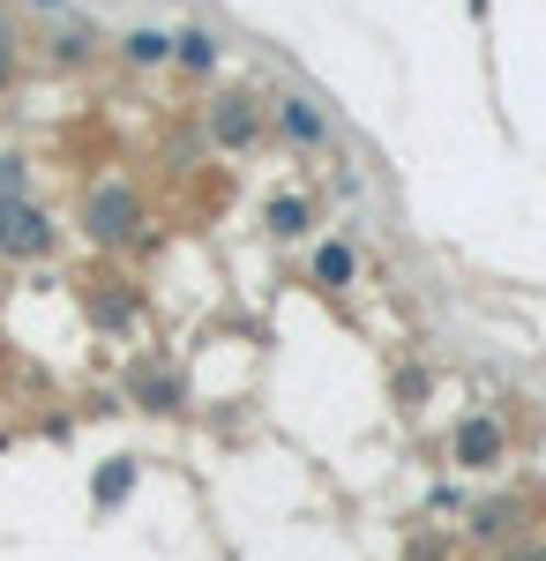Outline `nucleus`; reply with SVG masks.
<instances>
[{
  "instance_id": "nucleus-1",
  "label": "nucleus",
  "mask_w": 546,
  "mask_h": 561,
  "mask_svg": "<svg viewBox=\"0 0 546 561\" xmlns=\"http://www.w3.org/2000/svg\"><path fill=\"white\" fill-rule=\"evenodd\" d=\"M509 449L502 420H487V412H471V420H457V434H450V457H457V472H494Z\"/></svg>"
},
{
  "instance_id": "nucleus-2",
  "label": "nucleus",
  "mask_w": 546,
  "mask_h": 561,
  "mask_svg": "<svg viewBox=\"0 0 546 561\" xmlns=\"http://www.w3.org/2000/svg\"><path fill=\"white\" fill-rule=\"evenodd\" d=\"M211 135H217V150H254V135H262V105L240 98V90H225V98L211 105Z\"/></svg>"
},
{
  "instance_id": "nucleus-3",
  "label": "nucleus",
  "mask_w": 546,
  "mask_h": 561,
  "mask_svg": "<svg viewBox=\"0 0 546 561\" xmlns=\"http://www.w3.org/2000/svg\"><path fill=\"white\" fill-rule=\"evenodd\" d=\"M45 248H53V225H45L23 195L0 203V255H45Z\"/></svg>"
},
{
  "instance_id": "nucleus-4",
  "label": "nucleus",
  "mask_w": 546,
  "mask_h": 561,
  "mask_svg": "<svg viewBox=\"0 0 546 561\" xmlns=\"http://www.w3.org/2000/svg\"><path fill=\"white\" fill-rule=\"evenodd\" d=\"M127 232H135V195H127L121 180H105V187L90 195V240L113 248V240H127Z\"/></svg>"
},
{
  "instance_id": "nucleus-5",
  "label": "nucleus",
  "mask_w": 546,
  "mask_h": 561,
  "mask_svg": "<svg viewBox=\"0 0 546 561\" xmlns=\"http://www.w3.org/2000/svg\"><path fill=\"white\" fill-rule=\"evenodd\" d=\"M277 128L293 135L299 150H330V113H322V105H315V98H277Z\"/></svg>"
},
{
  "instance_id": "nucleus-6",
  "label": "nucleus",
  "mask_w": 546,
  "mask_h": 561,
  "mask_svg": "<svg viewBox=\"0 0 546 561\" xmlns=\"http://www.w3.org/2000/svg\"><path fill=\"white\" fill-rule=\"evenodd\" d=\"M172 60L203 76V68H217V38L203 31V23H187V31H172Z\"/></svg>"
},
{
  "instance_id": "nucleus-7",
  "label": "nucleus",
  "mask_w": 546,
  "mask_h": 561,
  "mask_svg": "<svg viewBox=\"0 0 546 561\" xmlns=\"http://www.w3.org/2000/svg\"><path fill=\"white\" fill-rule=\"evenodd\" d=\"M315 285H322V293H344V285H352V248H344V240H322V248H315Z\"/></svg>"
},
{
  "instance_id": "nucleus-8",
  "label": "nucleus",
  "mask_w": 546,
  "mask_h": 561,
  "mask_svg": "<svg viewBox=\"0 0 546 561\" xmlns=\"http://www.w3.org/2000/svg\"><path fill=\"white\" fill-rule=\"evenodd\" d=\"M121 53L135 60V68H158V60H172V38H166V31H127Z\"/></svg>"
},
{
  "instance_id": "nucleus-9",
  "label": "nucleus",
  "mask_w": 546,
  "mask_h": 561,
  "mask_svg": "<svg viewBox=\"0 0 546 561\" xmlns=\"http://www.w3.org/2000/svg\"><path fill=\"white\" fill-rule=\"evenodd\" d=\"M509 517H516V502H479V510H471V531H479V539H502Z\"/></svg>"
},
{
  "instance_id": "nucleus-10",
  "label": "nucleus",
  "mask_w": 546,
  "mask_h": 561,
  "mask_svg": "<svg viewBox=\"0 0 546 561\" xmlns=\"http://www.w3.org/2000/svg\"><path fill=\"white\" fill-rule=\"evenodd\" d=\"M270 232H285V240L307 232V203H299V195H277V203H270Z\"/></svg>"
},
{
  "instance_id": "nucleus-11",
  "label": "nucleus",
  "mask_w": 546,
  "mask_h": 561,
  "mask_svg": "<svg viewBox=\"0 0 546 561\" xmlns=\"http://www.w3.org/2000/svg\"><path fill=\"white\" fill-rule=\"evenodd\" d=\"M127 486H135V472H127V465H105V472H98V510H113Z\"/></svg>"
},
{
  "instance_id": "nucleus-12",
  "label": "nucleus",
  "mask_w": 546,
  "mask_h": 561,
  "mask_svg": "<svg viewBox=\"0 0 546 561\" xmlns=\"http://www.w3.org/2000/svg\"><path fill=\"white\" fill-rule=\"evenodd\" d=\"M509 561H546V539H524V547H509Z\"/></svg>"
},
{
  "instance_id": "nucleus-13",
  "label": "nucleus",
  "mask_w": 546,
  "mask_h": 561,
  "mask_svg": "<svg viewBox=\"0 0 546 561\" xmlns=\"http://www.w3.org/2000/svg\"><path fill=\"white\" fill-rule=\"evenodd\" d=\"M31 15H68V0H23Z\"/></svg>"
},
{
  "instance_id": "nucleus-14",
  "label": "nucleus",
  "mask_w": 546,
  "mask_h": 561,
  "mask_svg": "<svg viewBox=\"0 0 546 561\" xmlns=\"http://www.w3.org/2000/svg\"><path fill=\"white\" fill-rule=\"evenodd\" d=\"M8 76H15V45H0V83H8Z\"/></svg>"
},
{
  "instance_id": "nucleus-15",
  "label": "nucleus",
  "mask_w": 546,
  "mask_h": 561,
  "mask_svg": "<svg viewBox=\"0 0 546 561\" xmlns=\"http://www.w3.org/2000/svg\"><path fill=\"white\" fill-rule=\"evenodd\" d=\"M0 45H8V8H0Z\"/></svg>"
}]
</instances>
